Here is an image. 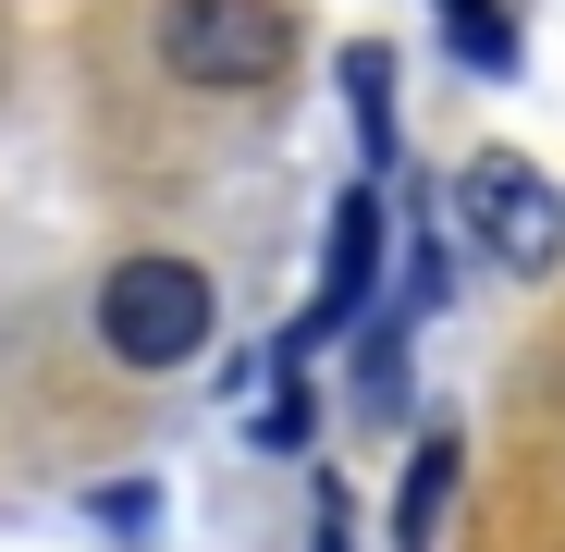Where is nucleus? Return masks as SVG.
<instances>
[{
    "label": "nucleus",
    "mask_w": 565,
    "mask_h": 552,
    "mask_svg": "<svg viewBox=\"0 0 565 552\" xmlns=\"http://www.w3.org/2000/svg\"><path fill=\"white\" fill-rule=\"evenodd\" d=\"M210 320H222V295H210L198 258H124L111 283H99V344H111L124 368H148V381L198 356Z\"/></svg>",
    "instance_id": "f257e3e1"
},
{
    "label": "nucleus",
    "mask_w": 565,
    "mask_h": 552,
    "mask_svg": "<svg viewBox=\"0 0 565 552\" xmlns=\"http://www.w3.org/2000/svg\"><path fill=\"white\" fill-rule=\"evenodd\" d=\"M282 50H296L282 0H160V62L184 86H270Z\"/></svg>",
    "instance_id": "f03ea898"
},
{
    "label": "nucleus",
    "mask_w": 565,
    "mask_h": 552,
    "mask_svg": "<svg viewBox=\"0 0 565 552\" xmlns=\"http://www.w3.org/2000/svg\"><path fill=\"white\" fill-rule=\"evenodd\" d=\"M455 197H467V234H480L504 270H529V283H541V270L565 258V197H553V172H541V160L480 148V160L455 172Z\"/></svg>",
    "instance_id": "7ed1b4c3"
},
{
    "label": "nucleus",
    "mask_w": 565,
    "mask_h": 552,
    "mask_svg": "<svg viewBox=\"0 0 565 552\" xmlns=\"http://www.w3.org/2000/svg\"><path fill=\"white\" fill-rule=\"evenodd\" d=\"M369 283H382V197H369V184H344V197H332V246H320V307L282 332V344L308 356L320 332H344V320L369 307Z\"/></svg>",
    "instance_id": "20e7f679"
},
{
    "label": "nucleus",
    "mask_w": 565,
    "mask_h": 552,
    "mask_svg": "<svg viewBox=\"0 0 565 552\" xmlns=\"http://www.w3.org/2000/svg\"><path fill=\"white\" fill-rule=\"evenodd\" d=\"M443 504H455V430L406 454V491H394V552H430V540H443Z\"/></svg>",
    "instance_id": "39448f33"
},
{
    "label": "nucleus",
    "mask_w": 565,
    "mask_h": 552,
    "mask_svg": "<svg viewBox=\"0 0 565 552\" xmlns=\"http://www.w3.org/2000/svg\"><path fill=\"white\" fill-rule=\"evenodd\" d=\"M430 13H443V37H455V62L467 74H516V25H504V0H430Z\"/></svg>",
    "instance_id": "423d86ee"
},
{
    "label": "nucleus",
    "mask_w": 565,
    "mask_h": 552,
    "mask_svg": "<svg viewBox=\"0 0 565 552\" xmlns=\"http://www.w3.org/2000/svg\"><path fill=\"white\" fill-rule=\"evenodd\" d=\"M356 418H406V307L369 320V344H356Z\"/></svg>",
    "instance_id": "0eeeda50"
},
{
    "label": "nucleus",
    "mask_w": 565,
    "mask_h": 552,
    "mask_svg": "<svg viewBox=\"0 0 565 552\" xmlns=\"http://www.w3.org/2000/svg\"><path fill=\"white\" fill-rule=\"evenodd\" d=\"M86 528L99 540H160V479H99L86 491Z\"/></svg>",
    "instance_id": "6e6552de"
},
{
    "label": "nucleus",
    "mask_w": 565,
    "mask_h": 552,
    "mask_svg": "<svg viewBox=\"0 0 565 552\" xmlns=\"http://www.w3.org/2000/svg\"><path fill=\"white\" fill-rule=\"evenodd\" d=\"M344 86H356V136H369V160H394V62H382V50H344Z\"/></svg>",
    "instance_id": "1a4fd4ad"
},
{
    "label": "nucleus",
    "mask_w": 565,
    "mask_h": 552,
    "mask_svg": "<svg viewBox=\"0 0 565 552\" xmlns=\"http://www.w3.org/2000/svg\"><path fill=\"white\" fill-rule=\"evenodd\" d=\"M394 307H406V320L455 307V258H443V246H418V258H406V295H394Z\"/></svg>",
    "instance_id": "9d476101"
},
{
    "label": "nucleus",
    "mask_w": 565,
    "mask_h": 552,
    "mask_svg": "<svg viewBox=\"0 0 565 552\" xmlns=\"http://www.w3.org/2000/svg\"><path fill=\"white\" fill-rule=\"evenodd\" d=\"M308 552H356V540H344V491L320 504V540H308Z\"/></svg>",
    "instance_id": "9b49d317"
}]
</instances>
